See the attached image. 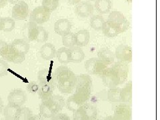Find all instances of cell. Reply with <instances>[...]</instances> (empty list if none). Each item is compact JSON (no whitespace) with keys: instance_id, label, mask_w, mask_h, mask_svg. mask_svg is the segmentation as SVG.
Returning a JSON list of instances; mask_svg holds the SVG:
<instances>
[{"instance_id":"1","label":"cell","mask_w":160,"mask_h":120,"mask_svg":"<svg viewBox=\"0 0 160 120\" xmlns=\"http://www.w3.org/2000/svg\"><path fill=\"white\" fill-rule=\"evenodd\" d=\"M53 76L55 85L61 93L68 94L76 88V76L69 68L66 66L58 67L55 70Z\"/></svg>"},{"instance_id":"2","label":"cell","mask_w":160,"mask_h":120,"mask_svg":"<svg viewBox=\"0 0 160 120\" xmlns=\"http://www.w3.org/2000/svg\"><path fill=\"white\" fill-rule=\"evenodd\" d=\"M66 105L64 98L58 95H53L49 99L42 101L39 106V114L44 118H52L59 113Z\"/></svg>"},{"instance_id":"3","label":"cell","mask_w":160,"mask_h":120,"mask_svg":"<svg viewBox=\"0 0 160 120\" xmlns=\"http://www.w3.org/2000/svg\"><path fill=\"white\" fill-rule=\"evenodd\" d=\"M91 96V91L83 89H76V92L72 96L68 98L66 102L68 109L74 112L81 107L82 105L86 103Z\"/></svg>"},{"instance_id":"4","label":"cell","mask_w":160,"mask_h":120,"mask_svg":"<svg viewBox=\"0 0 160 120\" xmlns=\"http://www.w3.org/2000/svg\"><path fill=\"white\" fill-rule=\"evenodd\" d=\"M49 33L42 26L30 22L28 24V38L31 42H46L48 39Z\"/></svg>"},{"instance_id":"5","label":"cell","mask_w":160,"mask_h":120,"mask_svg":"<svg viewBox=\"0 0 160 120\" xmlns=\"http://www.w3.org/2000/svg\"><path fill=\"white\" fill-rule=\"evenodd\" d=\"M1 56L6 61L12 62L13 63L19 64L23 63L26 59V56L18 53L15 50L11 44H8L4 47L0 53Z\"/></svg>"},{"instance_id":"6","label":"cell","mask_w":160,"mask_h":120,"mask_svg":"<svg viewBox=\"0 0 160 120\" xmlns=\"http://www.w3.org/2000/svg\"><path fill=\"white\" fill-rule=\"evenodd\" d=\"M108 21L112 22L119 29L120 33L125 32L129 27V22L124 15L118 11H113L110 13Z\"/></svg>"},{"instance_id":"7","label":"cell","mask_w":160,"mask_h":120,"mask_svg":"<svg viewBox=\"0 0 160 120\" xmlns=\"http://www.w3.org/2000/svg\"><path fill=\"white\" fill-rule=\"evenodd\" d=\"M51 12L43 6H38L35 8L30 13V22L38 25L47 22L50 18Z\"/></svg>"},{"instance_id":"8","label":"cell","mask_w":160,"mask_h":120,"mask_svg":"<svg viewBox=\"0 0 160 120\" xmlns=\"http://www.w3.org/2000/svg\"><path fill=\"white\" fill-rule=\"evenodd\" d=\"M102 81L106 86L109 88L118 87L121 85L120 79L117 72L112 67L107 68L101 75Z\"/></svg>"},{"instance_id":"9","label":"cell","mask_w":160,"mask_h":120,"mask_svg":"<svg viewBox=\"0 0 160 120\" xmlns=\"http://www.w3.org/2000/svg\"><path fill=\"white\" fill-rule=\"evenodd\" d=\"M108 68L107 65L103 63L101 60L96 58L88 59L85 62V68L88 73L92 75H100Z\"/></svg>"},{"instance_id":"10","label":"cell","mask_w":160,"mask_h":120,"mask_svg":"<svg viewBox=\"0 0 160 120\" xmlns=\"http://www.w3.org/2000/svg\"><path fill=\"white\" fill-rule=\"evenodd\" d=\"M28 95L22 89H14L9 92L8 96V103L18 107H22L27 102Z\"/></svg>"},{"instance_id":"11","label":"cell","mask_w":160,"mask_h":120,"mask_svg":"<svg viewBox=\"0 0 160 120\" xmlns=\"http://www.w3.org/2000/svg\"><path fill=\"white\" fill-rule=\"evenodd\" d=\"M132 108L128 103H120L114 110L113 118L116 120H132Z\"/></svg>"},{"instance_id":"12","label":"cell","mask_w":160,"mask_h":120,"mask_svg":"<svg viewBox=\"0 0 160 120\" xmlns=\"http://www.w3.org/2000/svg\"><path fill=\"white\" fill-rule=\"evenodd\" d=\"M115 57L119 62L125 63H130L132 60V49L128 45H120L118 46L115 52Z\"/></svg>"},{"instance_id":"13","label":"cell","mask_w":160,"mask_h":120,"mask_svg":"<svg viewBox=\"0 0 160 120\" xmlns=\"http://www.w3.org/2000/svg\"><path fill=\"white\" fill-rule=\"evenodd\" d=\"M29 13V6L27 3L22 1L14 5L12 9V18L16 20L26 19Z\"/></svg>"},{"instance_id":"14","label":"cell","mask_w":160,"mask_h":120,"mask_svg":"<svg viewBox=\"0 0 160 120\" xmlns=\"http://www.w3.org/2000/svg\"><path fill=\"white\" fill-rule=\"evenodd\" d=\"M93 12V5L89 2H79L75 8V13L77 16L82 18L89 17Z\"/></svg>"},{"instance_id":"15","label":"cell","mask_w":160,"mask_h":120,"mask_svg":"<svg viewBox=\"0 0 160 120\" xmlns=\"http://www.w3.org/2000/svg\"><path fill=\"white\" fill-rule=\"evenodd\" d=\"M72 29V23L67 19H60L54 24V31L59 36H63L70 32Z\"/></svg>"},{"instance_id":"16","label":"cell","mask_w":160,"mask_h":120,"mask_svg":"<svg viewBox=\"0 0 160 120\" xmlns=\"http://www.w3.org/2000/svg\"><path fill=\"white\" fill-rule=\"evenodd\" d=\"M92 79L88 74H79L76 76V89H83L91 91Z\"/></svg>"},{"instance_id":"17","label":"cell","mask_w":160,"mask_h":120,"mask_svg":"<svg viewBox=\"0 0 160 120\" xmlns=\"http://www.w3.org/2000/svg\"><path fill=\"white\" fill-rule=\"evenodd\" d=\"M112 68L116 70L117 72L118 76L120 79V82L121 84L125 82L127 80V78L128 77V73H129V66L128 63L122 62H116Z\"/></svg>"},{"instance_id":"18","label":"cell","mask_w":160,"mask_h":120,"mask_svg":"<svg viewBox=\"0 0 160 120\" xmlns=\"http://www.w3.org/2000/svg\"><path fill=\"white\" fill-rule=\"evenodd\" d=\"M38 89L39 98L42 101L47 100L51 98L53 95V91L56 86L50 83H39Z\"/></svg>"},{"instance_id":"19","label":"cell","mask_w":160,"mask_h":120,"mask_svg":"<svg viewBox=\"0 0 160 120\" xmlns=\"http://www.w3.org/2000/svg\"><path fill=\"white\" fill-rule=\"evenodd\" d=\"M56 51L57 50L53 44L46 43L40 48V56L43 59L48 61L56 57Z\"/></svg>"},{"instance_id":"20","label":"cell","mask_w":160,"mask_h":120,"mask_svg":"<svg viewBox=\"0 0 160 120\" xmlns=\"http://www.w3.org/2000/svg\"><path fill=\"white\" fill-rule=\"evenodd\" d=\"M75 36V42L78 47H85L89 43L90 40L89 32L86 29H82L78 31Z\"/></svg>"},{"instance_id":"21","label":"cell","mask_w":160,"mask_h":120,"mask_svg":"<svg viewBox=\"0 0 160 120\" xmlns=\"http://www.w3.org/2000/svg\"><path fill=\"white\" fill-rule=\"evenodd\" d=\"M69 62L72 63H80L85 58V55L83 49L78 46H74L69 48Z\"/></svg>"},{"instance_id":"22","label":"cell","mask_w":160,"mask_h":120,"mask_svg":"<svg viewBox=\"0 0 160 120\" xmlns=\"http://www.w3.org/2000/svg\"><path fill=\"white\" fill-rule=\"evenodd\" d=\"M38 79L39 83H50L55 85L53 73L52 69L45 68L40 70L38 73Z\"/></svg>"},{"instance_id":"23","label":"cell","mask_w":160,"mask_h":120,"mask_svg":"<svg viewBox=\"0 0 160 120\" xmlns=\"http://www.w3.org/2000/svg\"><path fill=\"white\" fill-rule=\"evenodd\" d=\"M94 7L99 13L107 14L111 11L113 3L111 0H96Z\"/></svg>"},{"instance_id":"24","label":"cell","mask_w":160,"mask_h":120,"mask_svg":"<svg viewBox=\"0 0 160 120\" xmlns=\"http://www.w3.org/2000/svg\"><path fill=\"white\" fill-rule=\"evenodd\" d=\"M98 58L107 66L111 65L114 62L115 54L108 48H103L99 50L98 53Z\"/></svg>"},{"instance_id":"25","label":"cell","mask_w":160,"mask_h":120,"mask_svg":"<svg viewBox=\"0 0 160 120\" xmlns=\"http://www.w3.org/2000/svg\"><path fill=\"white\" fill-rule=\"evenodd\" d=\"M13 48L16 51L23 55H26L28 53L29 49V44L27 41L23 39H17L13 41L11 43Z\"/></svg>"},{"instance_id":"26","label":"cell","mask_w":160,"mask_h":120,"mask_svg":"<svg viewBox=\"0 0 160 120\" xmlns=\"http://www.w3.org/2000/svg\"><path fill=\"white\" fill-rule=\"evenodd\" d=\"M102 30L105 36L109 38H115L120 34L118 28L112 22L108 20L107 22H105Z\"/></svg>"},{"instance_id":"27","label":"cell","mask_w":160,"mask_h":120,"mask_svg":"<svg viewBox=\"0 0 160 120\" xmlns=\"http://www.w3.org/2000/svg\"><path fill=\"white\" fill-rule=\"evenodd\" d=\"M120 98H121V103H128L132 102V83L129 82L128 83L124 88H121L120 92Z\"/></svg>"},{"instance_id":"28","label":"cell","mask_w":160,"mask_h":120,"mask_svg":"<svg viewBox=\"0 0 160 120\" xmlns=\"http://www.w3.org/2000/svg\"><path fill=\"white\" fill-rule=\"evenodd\" d=\"M20 107L14 106V105L8 103L3 108V116L6 120H15L17 116L18 110Z\"/></svg>"},{"instance_id":"29","label":"cell","mask_w":160,"mask_h":120,"mask_svg":"<svg viewBox=\"0 0 160 120\" xmlns=\"http://www.w3.org/2000/svg\"><path fill=\"white\" fill-rule=\"evenodd\" d=\"M86 114L88 120H95L98 116L97 108L90 103H85L81 106Z\"/></svg>"},{"instance_id":"30","label":"cell","mask_w":160,"mask_h":120,"mask_svg":"<svg viewBox=\"0 0 160 120\" xmlns=\"http://www.w3.org/2000/svg\"><path fill=\"white\" fill-rule=\"evenodd\" d=\"M56 57L58 62L62 64H68L69 62V48L66 47L60 48L56 51Z\"/></svg>"},{"instance_id":"31","label":"cell","mask_w":160,"mask_h":120,"mask_svg":"<svg viewBox=\"0 0 160 120\" xmlns=\"http://www.w3.org/2000/svg\"><path fill=\"white\" fill-rule=\"evenodd\" d=\"M105 23L103 18L100 15H95L90 19V26L96 31H100Z\"/></svg>"},{"instance_id":"32","label":"cell","mask_w":160,"mask_h":120,"mask_svg":"<svg viewBox=\"0 0 160 120\" xmlns=\"http://www.w3.org/2000/svg\"><path fill=\"white\" fill-rule=\"evenodd\" d=\"M120 92H121V88H120L116 87L109 88L107 94L109 101L113 103H121Z\"/></svg>"},{"instance_id":"33","label":"cell","mask_w":160,"mask_h":120,"mask_svg":"<svg viewBox=\"0 0 160 120\" xmlns=\"http://www.w3.org/2000/svg\"><path fill=\"white\" fill-rule=\"evenodd\" d=\"M33 116V112L29 108L20 107L15 120H29Z\"/></svg>"},{"instance_id":"34","label":"cell","mask_w":160,"mask_h":120,"mask_svg":"<svg viewBox=\"0 0 160 120\" xmlns=\"http://www.w3.org/2000/svg\"><path fill=\"white\" fill-rule=\"evenodd\" d=\"M16 27V22L12 18H2V31L4 32H11Z\"/></svg>"},{"instance_id":"35","label":"cell","mask_w":160,"mask_h":120,"mask_svg":"<svg viewBox=\"0 0 160 120\" xmlns=\"http://www.w3.org/2000/svg\"><path fill=\"white\" fill-rule=\"evenodd\" d=\"M62 43L66 48H71L74 47L76 46L74 33L72 32H69L68 34L62 36Z\"/></svg>"},{"instance_id":"36","label":"cell","mask_w":160,"mask_h":120,"mask_svg":"<svg viewBox=\"0 0 160 120\" xmlns=\"http://www.w3.org/2000/svg\"><path fill=\"white\" fill-rule=\"evenodd\" d=\"M59 0H42V6L48 9L50 12L56 10L59 6Z\"/></svg>"},{"instance_id":"37","label":"cell","mask_w":160,"mask_h":120,"mask_svg":"<svg viewBox=\"0 0 160 120\" xmlns=\"http://www.w3.org/2000/svg\"><path fill=\"white\" fill-rule=\"evenodd\" d=\"M72 120H88V118L82 107L79 108L76 111L73 112Z\"/></svg>"},{"instance_id":"38","label":"cell","mask_w":160,"mask_h":120,"mask_svg":"<svg viewBox=\"0 0 160 120\" xmlns=\"http://www.w3.org/2000/svg\"><path fill=\"white\" fill-rule=\"evenodd\" d=\"M8 73V63L3 59H0V78L6 76Z\"/></svg>"},{"instance_id":"39","label":"cell","mask_w":160,"mask_h":120,"mask_svg":"<svg viewBox=\"0 0 160 120\" xmlns=\"http://www.w3.org/2000/svg\"><path fill=\"white\" fill-rule=\"evenodd\" d=\"M39 85L36 82H31L27 86V89L28 92L31 93H36L38 92Z\"/></svg>"},{"instance_id":"40","label":"cell","mask_w":160,"mask_h":120,"mask_svg":"<svg viewBox=\"0 0 160 120\" xmlns=\"http://www.w3.org/2000/svg\"><path fill=\"white\" fill-rule=\"evenodd\" d=\"M51 120H71V119L66 114L58 113L56 115H55L53 118H52Z\"/></svg>"},{"instance_id":"41","label":"cell","mask_w":160,"mask_h":120,"mask_svg":"<svg viewBox=\"0 0 160 120\" xmlns=\"http://www.w3.org/2000/svg\"><path fill=\"white\" fill-rule=\"evenodd\" d=\"M29 120H45V119L40 114H37L33 115V116L29 118Z\"/></svg>"},{"instance_id":"42","label":"cell","mask_w":160,"mask_h":120,"mask_svg":"<svg viewBox=\"0 0 160 120\" xmlns=\"http://www.w3.org/2000/svg\"><path fill=\"white\" fill-rule=\"evenodd\" d=\"M68 3H69L70 5H73V6H75V5L78 4L81 0H67Z\"/></svg>"},{"instance_id":"43","label":"cell","mask_w":160,"mask_h":120,"mask_svg":"<svg viewBox=\"0 0 160 120\" xmlns=\"http://www.w3.org/2000/svg\"><path fill=\"white\" fill-rule=\"evenodd\" d=\"M7 45V43L3 41H2V40H0V53L2 51V49L4 48V47L6 46Z\"/></svg>"},{"instance_id":"44","label":"cell","mask_w":160,"mask_h":120,"mask_svg":"<svg viewBox=\"0 0 160 120\" xmlns=\"http://www.w3.org/2000/svg\"><path fill=\"white\" fill-rule=\"evenodd\" d=\"M8 0H0V8H3L6 6Z\"/></svg>"},{"instance_id":"45","label":"cell","mask_w":160,"mask_h":120,"mask_svg":"<svg viewBox=\"0 0 160 120\" xmlns=\"http://www.w3.org/2000/svg\"><path fill=\"white\" fill-rule=\"evenodd\" d=\"M3 108H4V104H3V102L2 99V98L0 97V114H1L3 110Z\"/></svg>"},{"instance_id":"46","label":"cell","mask_w":160,"mask_h":120,"mask_svg":"<svg viewBox=\"0 0 160 120\" xmlns=\"http://www.w3.org/2000/svg\"><path fill=\"white\" fill-rule=\"evenodd\" d=\"M23 0H8V2H9L10 3L12 4H16L20 2H22Z\"/></svg>"},{"instance_id":"47","label":"cell","mask_w":160,"mask_h":120,"mask_svg":"<svg viewBox=\"0 0 160 120\" xmlns=\"http://www.w3.org/2000/svg\"><path fill=\"white\" fill-rule=\"evenodd\" d=\"M105 120H116V119H115L113 116H108L106 119H105Z\"/></svg>"},{"instance_id":"48","label":"cell","mask_w":160,"mask_h":120,"mask_svg":"<svg viewBox=\"0 0 160 120\" xmlns=\"http://www.w3.org/2000/svg\"><path fill=\"white\" fill-rule=\"evenodd\" d=\"M2 31V18L0 17V32Z\"/></svg>"},{"instance_id":"49","label":"cell","mask_w":160,"mask_h":120,"mask_svg":"<svg viewBox=\"0 0 160 120\" xmlns=\"http://www.w3.org/2000/svg\"><path fill=\"white\" fill-rule=\"evenodd\" d=\"M126 1H127L128 2H129V3H132V0H126Z\"/></svg>"},{"instance_id":"50","label":"cell","mask_w":160,"mask_h":120,"mask_svg":"<svg viewBox=\"0 0 160 120\" xmlns=\"http://www.w3.org/2000/svg\"><path fill=\"white\" fill-rule=\"evenodd\" d=\"M88 1H89V2H93V1H95V0H88Z\"/></svg>"},{"instance_id":"51","label":"cell","mask_w":160,"mask_h":120,"mask_svg":"<svg viewBox=\"0 0 160 120\" xmlns=\"http://www.w3.org/2000/svg\"><path fill=\"white\" fill-rule=\"evenodd\" d=\"M95 120H99V119H95Z\"/></svg>"},{"instance_id":"52","label":"cell","mask_w":160,"mask_h":120,"mask_svg":"<svg viewBox=\"0 0 160 120\" xmlns=\"http://www.w3.org/2000/svg\"></svg>"}]
</instances>
